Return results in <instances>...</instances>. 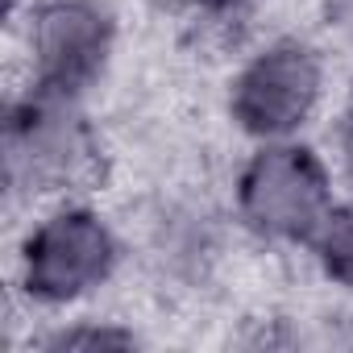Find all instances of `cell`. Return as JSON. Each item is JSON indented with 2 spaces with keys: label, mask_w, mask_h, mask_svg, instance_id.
<instances>
[{
  "label": "cell",
  "mask_w": 353,
  "mask_h": 353,
  "mask_svg": "<svg viewBox=\"0 0 353 353\" xmlns=\"http://www.w3.org/2000/svg\"><path fill=\"white\" fill-rule=\"evenodd\" d=\"M345 196L328 145L312 137L245 145L229 174V216L266 254H303Z\"/></svg>",
  "instance_id": "277c9868"
},
{
  "label": "cell",
  "mask_w": 353,
  "mask_h": 353,
  "mask_svg": "<svg viewBox=\"0 0 353 353\" xmlns=\"http://www.w3.org/2000/svg\"><path fill=\"white\" fill-rule=\"evenodd\" d=\"M320 38L332 46V54H336L341 63L353 67V0H324Z\"/></svg>",
  "instance_id": "30bf717a"
},
{
  "label": "cell",
  "mask_w": 353,
  "mask_h": 353,
  "mask_svg": "<svg viewBox=\"0 0 353 353\" xmlns=\"http://www.w3.org/2000/svg\"><path fill=\"white\" fill-rule=\"evenodd\" d=\"M328 158L341 174V188L353 192V96L336 108L332 129H328Z\"/></svg>",
  "instance_id": "8fae6325"
},
{
  "label": "cell",
  "mask_w": 353,
  "mask_h": 353,
  "mask_svg": "<svg viewBox=\"0 0 353 353\" xmlns=\"http://www.w3.org/2000/svg\"><path fill=\"white\" fill-rule=\"evenodd\" d=\"M21 50V88L92 100L121 54V13L112 0H26L9 13Z\"/></svg>",
  "instance_id": "5b68a950"
},
{
  "label": "cell",
  "mask_w": 353,
  "mask_h": 353,
  "mask_svg": "<svg viewBox=\"0 0 353 353\" xmlns=\"http://www.w3.org/2000/svg\"><path fill=\"white\" fill-rule=\"evenodd\" d=\"M262 5L266 0H166V9L188 38L229 54H237L254 38Z\"/></svg>",
  "instance_id": "52a82bcc"
},
{
  "label": "cell",
  "mask_w": 353,
  "mask_h": 353,
  "mask_svg": "<svg viewBox=\"0 0 353 353\" xmlns=\"http://www.w3.org/2000/svg\"><path fill=\"white\" fill-rule=\"evenodd\" d=\"M133 262L125 221L100 196L34 204L13 237V299L34 316L96 307Z\"/></svg>",
  "instance_id": "6da1fadb"
},
{
  "label": "cell",
  "mask_w": 353,
  "mask_h": 353,
  "mask_svg": "<svg viewBox=\"0 0 353 353\" xmlns=\"http://www.w3.org/2000/svg\"><path fill=\"white\" fill-rule=\"evenodd\" d=\"M133 254L150 262V270L179 287H204L229 254V237H241L229 208H212L196 196H162L141 221H125Z\"/></svg>",
  "instance_id": "8992f818"
},
{
  "label": "cell",
  "mask_w": 353,
  "mask_h": 353,
  "mask_svg": "<svg viewBox=\"0 0 353 353\" xmlns=\"http://www.w3.org/2000/svg\"><path fill=\"white\" fill-rule=\"evenodd\" d=\"M5 188L13 204H50L67 196H100L112 150L92 117V100L13 88L5 104Z\"/></svg>",
  "instance_id": "3957f363"
},
{
  "label": "cell",
  "mask_w": 353,
  "mask_h": 353,
  "mask_svg": "<svg viewBox=\"0 0 353 353\" xmlns=\"http://www.w3.org/2000/svg\"><path fill=\"white\" fill-rule=\"evenodd\" d=\"M336 67L341 59L316 34L250 38L221 83V117L245 145L312 137L332 108Z\"/></svg>",
  "instance_id": "7a4b0ae2"
},
{
  "label": "cell",
  "mask_w": 353,
  "mask_h": 353,
  "mask_svg": "<svg viewBox=\"0 0 353 353\" xmlns=\"http://www.w3.org/2000/svg\"><path fill=\"white\" fill-rule=\"evenodd\" d=\"M83 349V353H96V349H137L145 345V336L121 320V316H108V312H96V307H83V312H67V316H50V320H38V328L30 332V349Z\"/></svg>",
  "instance_id": "ba28073f"
},
{
  "label": "cell",
  "mask_w": 353,
  "mask_h": 353,
  "mask_svg": "<svg viewBox=\"0 0 353 353\" xmlns=\"http://www.w3.org/2000/svg\"><path fill=\"white\" fill-rule=\"evenodd\" d=\"M303 258L312 262L316 279L332 295L353 303V192H345L336 200V208L328 212V221L320 225V233L312 237Z\"/></svg>",
  "instance_id": "9c48e42d"
}]
</instances>
